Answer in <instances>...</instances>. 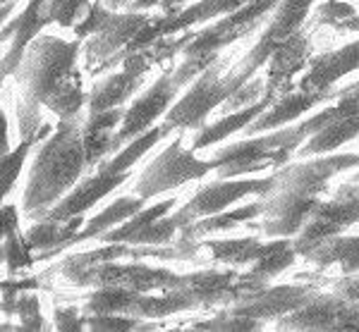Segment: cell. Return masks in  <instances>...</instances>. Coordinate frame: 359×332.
I'll return each instance as SVG.
<instances>
[{
  "label": "cell",
  "instance_id": "3957f363",
  "mask_svg": "<svg viewBox=\"0 0 359 332\" xmlns=\"http://www.w3.org/2000/svg\"><path fill=\"white\" fill-rule=\"evenodd\" d=\"M154 20L151 10H108L106 20L101 27L91 34L89 39L82 41V55L89 67H96L94 72H103L108 67L118 65V57L125 53L127 46L135 41V36L142 32L149 22Z\"/></svg>",
  "mask_w": 359,
  "mask_h": 332
},
{
  "label": "cell",
  "instance_id": "4fadbf2b",
  "mask_svg": "<svg viewBox=\"0 0 359 332\" xmlns=\"http://www.w3.org/2000/svg\"><path fill=\"white\" fill-rule=\"evenodd\" d=\"M168 134V130L163 125L161 127H151V130L142 132L139 137L130 139L127 144H123L118 151H115L113 155H108V158H103L98 162L96 167H101V170H108V172H130L132 167L137 165L139 160H142V155H147L149 151H151L156 144L161 141Z\"/></svg>",
  "mask_w": 359,
  "mask_h": 332
},
{
  "label": "cell",
  "instance_id": "30bf717a",
  "mask_svg": "<svg viewBox=\"0 0 359 332\" xmlns=\"http://www.w3.org/2000/svg\"><path fill=\"white\" fill-rule=\"evenodd\" d=\"M84 225V215H74L67 220H55V218H36L32 220V225L25 230L29 244L36 254L53 256L65 251L67 247H72L74 235L79 232V227Z\"/></svg>",
  "mask_w": 359,
  "mask_h": 332
},
{
  "label": "cell",
  "instance_id": "5bb4252c",
  "mask_svg": "<svg viewBox=\"0 0 359 332\" xmlns=\"http://www.w3.org/2000/svg\"><path fill=\"white\" fill-rule=\"evenodd\" d=\"M0 251H3V265L8 268L10 275H17V272L27 270V268L34 265L36 261V251L29 244L25 230H17L8 240L0 242Z\"/></svg>",
  "mask_w": 359,
  "mask_h": 332
},
{
  "label": "cell",
  "instance_id": "9c48e42d",
  "mask_svg": "<svg viewBox=\"0 0 359 332\" xmlns=\"http://www.w3.org/2000/svg\"><path fill=\"white\" fill-rule=\"evenodd\" d=\"M125 106L111 108V110H96V113H84L82 118V141L89 170L101 162L103 158L111 155L113 139L118 132L120 122H123Z\"/></svg>",
  "mask_w": 359,
  "mask_h": 332
},
{
  "label": "cell",
  "instance_id": "d6986e66",
  "mask_svg": "<svg viewBox=\"0 0 359 332\" xmlns=\"http://www.w3.org/2000/svg\"><path fill=\"white\" fill-rule=\"evenodd\" d=\"M53 323L57 330H86V313L77 306H55Z\"/></svg>",
  "mask_w": 359,
  "mask_h": 332
},
{
  "label": "cell",
  "instance_id": "603a6c76",
  "mask_svg": "<svg viewBox=\"0 0 359 332\" xmlns=\"http://www.w3.org/2000/svg\"><path fill=\"white\" fill-rule=\"evenodd\" d=\"M5 3H10V0H0V5H5Z\"/></svg>",
  "mask_w": 359,
  "mask_h": 332
},
{
  "label": "cell",
  "instance_id": "2e32d148",
  "mask_svg": "<svg viewBox=\"0 0 359 332\" xmlns=\"http://www.w3.org/2000/svg\"><path fill=\"white\" fill-rule=\"evenodd\" d=\"M94 0H46V17L50 27H60L72 32V27L86 15Z\"/></svg>",
  "mask_w": 359,
  "mask_h": 332
},
{
  "label": "cell",
  "instance_id": "277c9868",
  "mask_svg": "<svg viewBox=\"0 0 359 332\" xmlns=\"http://www.w3.org/2000/svg\"><path fill=\"white\" fill-rule=\"evenodd\" d=\"M211 162L196 160L187 148H182V134L175 141L168 144V148L161 155L149 162L135 182V194L144 201L156 199L163 191H170L175 186H182L192 179H199L211 170Z\"/></svg>",
  "mask_w": 359,
  "mask_h": 332
},
{
  "label": "cell",
  "instance_id": "7c38bea8",
  "mask_svg": "<svg viewBox=\"0 0 359 332\" xmlns=\"http://www.w3.org/2000/svg\"><path fill=\"white\" fill-rule=\"evenodd\" d=\"M50 130H53V125L43 122L39 134L20 139V144H17L15 148H10L8 153L0 155V203L8 199V194L15 189V184L20 182L22 172H25V165H27V158L32 155L34 146H36L41 139L48 137Z\"/></svg>",
  "mask_w": 359,
  "mask_h": 332
},
{
  "label": "cell",
  "instance_id": "52a82bcc",
  "mask_svg": "<svg viewBox=\"0 0 359 332\" xmlns=\"http://www.w3.org/2000/svg\"><path fill=\"white\" fill-rule=\"evenodd\" d=\"M127 179H130V172H108V170H101V167H94V172L84 174V177L46 213V218L67 220V218H74V215L89 213L98 201L111 196L120 184L127 182Z\"/></svg>",
  "mask_w": 359,
  "mask_h": 332
},
{
  "label": "cell",
  "instance_id": "8992f818",
  "mask_svg": "<svg viewBox=\"0 0 359 332\" xmlns=\"http://www.w3.org/2000/svg\"><path fill=\"white\" fill-rule=\"evenodd\" d=\"M235 91H240V86H237L233 77L218 79L216 69H208L175 106H170V110L165 113L163 127L168 132L184 130V127H199L206 120V115L216 106L228 101Z\"/></svg>",
  "mask_w": 359,
  "mask_h": 332
},
{
  "label": "cell",
  "instance_id": "ffe728a7",
  "mask_svg": "<svg viewBox=\"0 0 359 332\" xmlns=\"http://www.w3.org/2000/svg\"><path fill=\"white\" fill-rule=\"evenodd\" d=\"M22 230V208L17 203H0V242L8 240L13 232Z\"/></svg>",
  "mask_w": 359,
  "mask_h": 332
},
{
  "label": "cell",
  "instance_id": "ac0fdd59",
  "mask_svg": "<svg viewBox=\"0 0 359 332\" xmlns=\"http://www.w3.org/2000/svg\"><path fill=\"white\" fill-rule=\"evenodd\" d=\"M135 316L125 313H86V330H137Z\"/></svg>",
  "mask_w": 359,
  "mask_h": 332
},
{
  "label": "cell",
  "instance_id": "6da1fadb",
  "mask_svg": "<svg viewBox=\"0 0 359 332\" xmlns=\"http://www.w3.org/2000/svg\"><path fill=\"white\" fill-rule=\"evenodd\" d=\"M82 41L41 32L29 41L13 79L29 106L50 110L57 120L77 118L86 108Z\"/></svg>",
  "mask_w": 359,
  "mask_h": 332
},
{
  "label": "cell",
  "instance_id": "7a4b0ae2",
  "mask_svg": "<svg viewBox=\"0 0 359 332\" xmlns=\"http://www.w3.org/2000/svg\"><path fill=\"white\" fill-rule=\"evenodd\" d=\"M82 118L84 113L57 120L48 137L36 144L39 151L29 165L22 196L25 218H43L89 170L82 141Z\"/></svg>",
  "mask_w": 359,
  "mask_h": 332
},
{
  "label": "cell",
  "instance_id": "44dd1931",
  "mask_svg": "<svg viewBox=\"0 0 359 332\" xmlns=\"http://www.w3.org/2000/svg\"><path fill=\"white\" fill-rule=\"evenodd\" d=\"M10 151V132H8V115L0 106V155Z\"/></svg>",
  "mask_w": 359,
  "mask_h": 332
},
{
  "label": "cell",
  "instance_id": "5b68a950",
  "mask_svg": "<svg viewBox=\"0 0 359 332\" xmlns=\"http://www.w3.org/2000/svg\"><path fill=\"white\" fill-rule=\"evenodd\" d=\"M177 91H180V84L172 79V72L168 69V72L161 74L142 96H137L135 101L125 108L123 122H120L118 132H115V139H113L111 155L123 146V144L130 141V139L151 130L158 118H165V113L170 110L172 101H175Z\"/></svg>",
  "mask_w": 359,
  "mask_h": 332
},
{
  "label": "cell",
  "instance_id": "9a60e30c",
  "mask_svg": "<svg viewBox=\"0 0 359 332\" xmlns=\"http://www.w3.org/2000/svg\"><path fill=\"white\" fill-rule=\"evenodd\" d=\"M262 106H264V103H259V106L240 110V113L230 115V118L216 122V125L204 127L199 137L194 139V148H204V146H208V144H216V141H221V139L228 137V134H233L237 130H242V127H247L249 122H252L259 113H262Z\"/></svg>",
  "mask_w": 359,
  "mask_h": 332
},
{
  "label": "cell",
  "instance_id": "8fae6325",
  "mask_svg": "<svg viewBox=\"0 0 359 332\" xmlns=\"http://www.w3.org/2000/svg\"><path fill=\"white\" fill-rule=\"evenodd\" d=\"M147 206V201L137 194H127V196H118L115 201L108 203L101 213H96L94 218L84 220V225L79 227V232L74 235L72 244H79V242H91V240H101L108 230L118 227L120 223H125L127 218H132L137 211Z\"/></svg>",
  "mask_w": 359,
  "mask_h": 332
},
{
  "label": "cell",
  "instance_id": "7402d4cb",
  "mask_svg": "<svg viewBox=\"0 0 359 332\" xmlns=\"http://www.w3.org/2000/svg\"><path fill=\"white\" fill-rule=\"evenodd\" d=\"M17 3H20V0H10V3L0 5V27H3L5 22H8L10 13H15V10H17Z\"/></svg>",
  "mask_w": 359,
  "mask_h": 332
},
{
  "label": "cell",
  "instance_id": "ba28073f",
  "mask_svg": "<svg viewBox=\"0 0 359 332\" xmlns=\"http://www.w3.org/2000/svg\"><path fill=\"white\" fill-rule=\"evenodd\" d=\"M266 182H216L208 184L199 194L192 196V201L184 208H180L175 215H170L182 230L184 225H189L196 218H208V215H216L223 211L225 206H230L233 201L242 199V196L252 194V191H262Z\"/></svg>",
  "mask_w": 359,
  "mask_h": 332
},
{
  "label": "cell",
  "instance_id": "e0dca14e",
  "mask_svg": "<svg viewBox=\"0 0 359 332\" xmlns=\"http://www.w3.org/2000/svg\"><path fill=\"white\" fill-rule=\"evenodd\" d=\"M22 323V330H43L46 320H43V311H41V299H39L34 292H22L17 296L15 304V316Z\"/></svg>",
  "mask_w": 359,
  "mask_h": 332
}]
</instances>
